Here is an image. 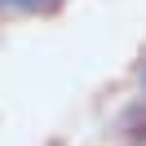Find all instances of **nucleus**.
Masks as SVG:
<instances>
[{"instance_id":"7ed1b4c3","label":"nucleus","mask_w":146,"mask_h":146,"mask_svg":"<svg viewBox=\"0 0 146 146\" xmlns=\"http://www.w3.org/2000/svg\"><path fill=\"white\" fill-rule=\"evenodd\" d=\"M142 84H146V71H142Z\"/></svg>"},{"instance_id":"f257e3e1","label":"nucleus","mask_w":146,"mask_h":146,"mask_svg":"<svg viewBox=\"0 0 146 146\" xmlns=\"http://www.w3.org/2000/svg\"><path fill=\"white\" fill-rule=\"evenodd\" d=\"M9 5H18V9H49V5H58V0H9Z\"/></svg>"},{"instance_id":"f03ea898","label":"nucleus","mask_w":146,"mask_h":146,"mask_svg":"<svg viewBox=\"0 0 146 146\" xmlns=\"http://www.w3.org/2000/svg\"><path fill=\"white\" fill-rule=\"evenodd\" d=\"M137 137H142V142H146V124H142V133H137Z\"/></svg>"}]
</instances>
